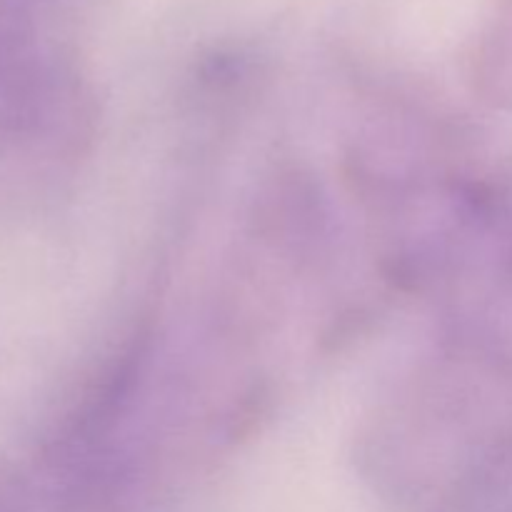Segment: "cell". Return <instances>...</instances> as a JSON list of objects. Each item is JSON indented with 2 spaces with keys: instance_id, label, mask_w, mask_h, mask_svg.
I'll use <instances>...</instances> for the list:
<instances>
[{
  "instance_id": "obj_1",
  "label": "cell",
  "mask_w": 512,
  "mask_h": 512,
  "mask_svg": "<svg viewBox=\"0 0 512 512\" xmlns=\"http://www.w3.org/2000/svg\"><path fill=\"white\" fill-rule=\"evenodd\" d=\"M60 123L58 75L33 25L0 3V168L38 158Z\"/></svg>"
},
{
  "instance_id": "obj_2",
  "label": "cell",
  "mask_w": 512,
  "mask_h": 512,
  "mask_svg": "<svg viewBox=\"0 0 512 512\" xmlns=\"http://www.w3.org/2000/svg\"><path fill=\"white\" fill-rule=\"evenodd\" d=\"M0 512H15L13 500H10V495L5 493L3 485H0Z\"/></svg>"
}]
</instances>
